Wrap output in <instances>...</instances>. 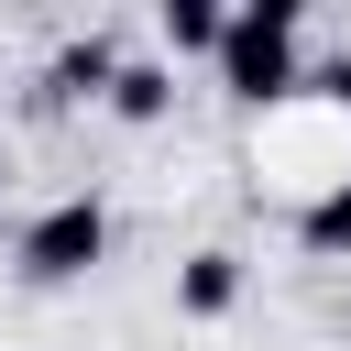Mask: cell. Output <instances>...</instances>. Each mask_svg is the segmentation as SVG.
<instances>
[{
  "label": "cell",
  "instance_id": "6da1fadb",
  "mask_svg": "<svg viewBox=\"0 0 351 351\" xmlns=\"http://www.w3.org/2000/svg\"><path fill=\"white\" fill-rule=\"evenodd\" d=\"M208 66H219V88L252 99V110L285 99V88H296V0H252V11H230V44H219Z\"/></svg>",
  "mask_w": 351,
  "mask_h": 351
},
{
  "label": "cell",
  "instance_id": "7a4b0ae2",
  "mask_svg": "<svg viewBox=\"0 0 351 351\" xmlns=\"http://www.w3.org/2000/svg\"><path fill=\"white\" fill-rule=\"evenodd\" d=\"M99 252H110V208H99V197H55V208L22 230V285H77Z\"/></svg>",
  "mask_w": 351,
  "mask_h": 351
},
{
  "label": "cell",
  "instance_id": "3957f363",
  "mask_svg": "<svg viewBox=\"0 0 351 351\" xmlns=\"http://www.w3.org/2000/svg\"><path fill=\"white\" fill-rule=\"evenodd\" d=\"M121 88V44L110 33H77L55 66H44V99H110Z\"/></svg>",
  "mask_w": 351,
  "mask_h": 351
},
{
  "label": "cell",
  "instance_id": "277c9868",
  "mask_svg": "<svg viewBox=\"0 0 351 351\" xmlns=\"http://www.w3.org/2000/svg\"><path fill=\"white\" fill-rule=\"evenodd\" d=\"M176 307H186V318H230V307H241V252H219V241H208V252H186Z\"/></svg>",
  "mask_w": 351,
  "mask_h": 351
},
{
  "label": "cell",
  "instance_id": "5b68a950",
  "mask_svg": "<svg viewBox=\"0 0 351 351\" xmlns=\"http://www.w3.org/2000/svg\"><path fill=\"white\" fill-rule=\"evenodd\" d=\"M154 33H165V55H219V44H230V11H219V0H165Z\"/></svg>",
  "mask_w": 351,
  "mask_h": 351
},
{
  "label": "cell",
  "instance_id": "8992f818",
  "mask_svg": "<svg viewBox=\"0 0 351 351\" xmlns=\"http://www.w3.org/2000/svg\"><path fill=\"white\" fill-rule=\"evenodd\" d=\"M296 241H307L318 263H340V252H351V176H329V186L296 208Z\"/></svg>",
  "mask_w": 351,
  "mask_h": 351
},
{
  "label": "cell",
  "instance_id": "52a82bcc",
  "mask_svg": "<svg viewBox=\"0 0 351 351\" xmlns=\"http://www.w3.org/2000/svg\"><path fill=\"white\" fill-rule=\"evenodd\" d=\"M110 110H121V121H165V110H176V66H121Z\"/></svg>",
  "mask_w": 351,
  "mask_h": 351
},
{
  "label": "cell",
  "instance_id": "ba28073f",
  "mask_svg": "<svg viewBox=\"0 0 351 351\" xmlns=\"http://www.w3.org/2000/svg\"><path fill=\"white\" fill-rule=\"evenodd\" d=\"M318 99H329V110H351V55H329V66H318Z\"/></svg>",
  "mask_w": 351,
  "mask_h": 351
},
{
  "label": "cell",
  "instance_id": "9c48e42d",
  "mask_svg": "<svg viewBox=\"0 0 351 351\" xmlns=\"http://www.w3.org/2000/svg\"><path fill=\"white\" fill-rule=\"evenodd\" d=\"M0 176H11V154H0Z\"/></svg>",
  "mask_w": 351,
  "mask_h": 351
}]
</instances>
